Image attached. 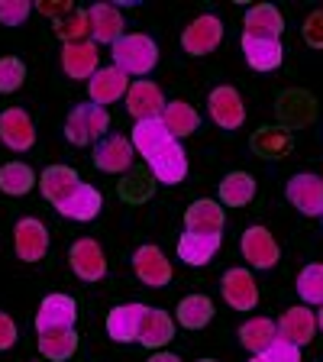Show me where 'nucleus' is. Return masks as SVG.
<instances>
[{"instance_id": "f257e3e1", "label": "nucleus", "mask_w": 323, "mask_h": 362, "mask_svg": "<svg viewBox=\"0 0 323 362\" xmlns=\"http://www.w3.org/2000/svg\"><path fill=\"white\" fill-rule=\"evenodd\" d=\"M110 52H113V65L120 68L127 78H143L158 65V45L146 33H123L110 45Z\"/></svg>"}, {"instance_id": "f03ea898", "label": "nucleus", "mask_w": 323, "mask_h": 362, "mask_svg": "<svg viewBox=\"0 0 323 362\" xmlns=\"http://www.w3.org/2000/svg\"><path fill=\"white\" fill-rule=\"evenodd\" d=\"M110 129V113L98 104H78L71 107V113L65 117V139L71 146H90L100 143Z\"/></svg>"}, {"instance_id": "7ed1b4c3", "label": "nucleus", "mask_w": 323, "mask_h": 362, "mask_svg": "<svg viewBox=\"0 0 323 362\" xmlns=\"http://www.w3.org/2000/svg\"><path fill=\"white\" fill-rule=\"evenodd\" d=\"M223 42V23L213 13H201L181 30V49L188 55H211Z\"/></svg>"}, {"instance_id": "20e7f679", "label": "nucleus", "mask_w": 323, "mask_h": 362, "mask_svg": "<svg viewBox=\"0 0 323 362\" xmlns=\"http://www.w3.org/2000/svg\"><path fill=\"white\" fill-rule=\"evenodd\" d=\"M240 249H242V259H246L252 269H259V272L275 269L278 259H281L278 240H275L265 226H249L246 233L240 236Z\"/></svg>"}, {"instance_id": "39448f33", "label": "nucleus", "mask_w": 323, "mask_h": 362, "mask_svg": "<svg viewBox=\"0 0 323 362\" xmlns=\"http://www.w3.org/2000/svg\"><path fill=\"white\" fill-rule=\"evenodd\" d=\"M207 113L220 129H240L246 123V104H242V94L230 84H220L207 94Z\"/></svg>"}, {"instance_id": "423d86ee", "label": "nucleus", "mask_w": 323, "mask_h": 362, "mask_svg": "<svg viewBox=\"0 0 323 362\" xmlns=\"http://www.w3.org/2000/svg\"><path fill=\"white\" fill-rule=\"evenodd\" d=\"M220 291H223V301L230 304L233 310L240 314H249V310H256L259 304V285L252 279V272L249 269H226L223 279H220Z\"/></svg>"}, {"instance_id": "0eeeda50", "label": "nucleus", "mask_w": 323, "mask_h": 362, "mask_svg": "<svg viewBox=\"0 0 323 362\" xmlns=\"http://www.w3.org/2000/svg\"><path fill=\"white\" fill-rule=\"evenodd\" d=\"M13 249L20 262H42L49 252V230L42 220L36 217H23L13 226Z\"/></svg>"}, {"instance_id": "6e6552de", "label": "nucleus", "mask_w": 323, "mask_h": 362, "mask_svg": "<svg viewBox=\"0 0 323 362\" xmlns=\"http://www.w3.org/2000/svg\"><path fill=\"white\" fill-rule=\"evenodd\" d=\"M123 100H127V110L136 123L162 120V110H165V104H168L155 81H129V90Z\"/></svg>"}, {"instance_id": "1a4fd4ad", "label": "nucleus", "mask_w": 323, "mask_h": 362, "mask_svg": "<svg viewBox=\"0 0 323 362\" xmlns=\"http://www.w3.org/2000/svg\"><path fill=\"white\" fill-rule=\"evenodd\" d=\"M78 304L68 294H49L42 298L36 310V333H55V330H75Z\"/></svg>"}, {"instance_id": "9d476101", "label": "nucleus", "mask_w": 323, "mask_h": 362, "mask_svg": "<svg viewBox=\"0 0 323 362\" xmlns=\"http://www.w3.org/2000/svg\"><path fill=\"white\" fill-rule=\"evenodd\" d=\"M146 162H149V172L158 185L172 188V185H181V181L188 178V156H184L178 139H172V143H165L158 152H152Z\"/></svg>"}, {"instance_id": "9b49d317", "label": "nucleus", "mask_w": 323, "mask_h": 362, "mask_svg": "<svg viewBox=\"0 0 323 362\" xmlns=\"http://www.w3.org/2000/svg\"><path fill=\"white\" fill-rule=\"evenodd\" d=\"M288 201L294 211H301L304 217H323V178L314 172H301L288 181L285 188Z\"/></svg>"}, {"instance_id": "f8f14e48", "label": "nucleus", "mask_w": 323, "mask_h": 362, "mask_svg": "<svg viewBox=\"0 0 323 362\" xmlns=\"http://www.w3.org/2000/svg\"><path fill=\"white\" fill-rule=\"evenodd\" d=\"M133 272L146 288H165L175 275L168 256L158 246H152V243H146V246H139L133 252Z\"/></svg>"}, {"instance_id": "ddd939ff", "label": "nucleus", "mask_w": 323, "mask_h": 362, "mask_svg": "<svg viewBox=\"0 0 323 362\" xmlns=\"http://www.w3.org/2000/svg\"><path fill=\"white\" fill-rule=\"evenodd\" d=\"M68 265L75 272V279L81 281H100L107 275V256L98 240H75L68 249Z\"/></svg>"}, {"instance_id": "4468645a", "label": "nucleus", "mask_w": 323, "mask_h": 362, "mask_svg": "<svg viewBox=\"0 0 323 362\" xmlns=\"http://www.w3.org/2000/svg\"><path fill=\"white\" fill-rule=\"evenodd\" d=\"M0 143L13 152H26L36 146V123L23 107H7L0 113Z\"/></svg>"}, {"instance_id": "2eb2a0df", "label": "nucleus", "mask_w": 323, "mask_h": 362, "mask_svg": "<svg viewBox=\"0 0 323 362\" xmlns=\"http://www.w3.org/2000/svg\"><path fill=\"white\" fill-rule=\"evenodd\" d=\"M127 90H129V78L123 75L117 65H100L98 71H94V78L88 81V98L90 104H98V107H110L117 104V100L127 98Z\"/></svg>"}, {"instance_id": "dca6fc26", "label": "nucleus", "mask_w": 323, "mask_h": 362, "mask_svg": "<svg viewBox=\"0 0 323 362\" xmlns=\"http://www.w3.org/2000/svg\"><path fill=\"white\" fill-rule=\"evenodd\" d=\"M136 162V149L127 136H104L94 143V165L107 175H123Z\"/></svg>"}, {"instance_id": "f3484780", "label": "nucleus", "mask_w": 323, "mask_h": 362, "mask_svg": "<svg viewBox=\"0 0 323 362\" xmlns=\"http://www.w3.org/2000/svg\"><path fill=\"white\" fill-rule=\"evenodd\" d=\"M98 68H100V52L90 39L65 42V49H61V71H65L71 81H90Z\"/></svg>"}, {"instance_id": "a211bd4d", "label": "nucleus", "mask_w": 323, "mask_h": 362, "mask_svg": "<svg viewBox=\"0 0 323 362\" xmlns=\"http://www.w3.org/2000/svg\"><path fill=\"white\" fill-rule=\"evenodd\" d=\"M281 33H285V16L275 4H252L242 16V36L281 39Z\"/></svg>"}, {"instance_id": "6ab92c4d", "label": "nucleus", "mask_w": 323, "mask_h": 362, "mask_svg": "<svg viewBox=\"0 0 323 362\" xmlns=\"http://www.w3.org/2000/svg\"><path fill=\"white\" fill-rule=\"evenodd\" d=\"M275 324H278L281 339H291L294 346L301 349V346H307L317 333V310H310L307 304H298V308H288Z\"/></svg>"}, {"instance_id": "aec40b11", "label": "nucleus", "mask_w": 323, "mask_h": 362, "mask_svg": "<svg viewBox=\"0 0 323 362\" xmlns=\"http://www.w3.org/2000/svg\"><path fill=\"white\" fill-rule=\"evenodd\" d=\"M226 223V211L220 201H211V197H201L184 211V230L188 233H201V236H213L223 233Z\"/></svg>"}, {"instance_id": "412c9836", "label": "nucleus", "mask_w": 323, "mask_h": 362, "mask_svg": "<svg viewBox=\"0 0 323 362\" xmlns=\"http://www.w3.org/2000/svg\"><path fill=\"white\" fill-rule=\"evenodd\" d=\"M78 185H81V178H78L75 168H68V165H49L39 175V191H42V197L49 204H55V207H61L68 197L75 194Z\"/></svg>"}, {"instance_id": "4be33fe9", "label": "nucleus", "mask_w": 323, "mask_h": 362, "mask_svg": "<svg viewBox=\"0 0 323 362\" xmlns=\"http://www.w3.org/2000/svg\"><path fill=\"white\" fill-rule=\"evenodd\" d=\"M146 310H149L146 304H117L107 314V333H110V339H117V343H136Z\"/></svg>"}, {"instance_id": "5701e85b", "label": "nucleus", "mask_w": 323, "mask_h": 362, "mask_svg": "<svg viewBox=\"0 0 323 362\" xmlns=\"http://www.w3.org/2000/svg\"><path fill=\"white\" fill-rule=\"evenodd\" d=\"M88 26H90V42L113 45L123 36V13L113 4H94L88 7Z\"/></svg>"}, {"instance_id": "b1692460", "label": "nucleus", "mask_w": 323, "mask_h": 362, "mask_svg": "<svg viewBox=\"0 0 323 362\" xmlns=\"http://www.w3.org/2000/svg\"><path fill=\"white\" fill-rule=\"evenodd\" d=\"M220 246H223V233L201 236V233H188V230H184V236H178V259L184 265L201 269V265H207L217 256Z\"/></svg>"}, {"instance_id": "393cba45", "label": "nucleus", "mask_w": 323, "mask_h": 362, "mask_svg": "<svg viewBox=\"0 0 323 362\" xmlns=\"http://www.w3.org/2000/svg\"><path fill=\"white\" fill-rule=\"evenodd\" d=\"M242 55H246L249 68H256V71H275V68L285 62V45H281V39L242 36Z\"/></svg>"}, {"instance_id": "a878e982", "label": "nucleus", "mask_w": 323, "mask_h": 362, "mask_svg": "<svg viewBox=\"0 0 323 362\" xmlns=\"http://www.w3.org/2000/svg\"><path fill=\"white\" fill-rule=\"evenodd\" d=\"M175 339V320L172 314H165L162 308H149L143 317V327H139V339L136 343H143L146 349H165L168 343Z\"/></svg>"}, {"instance_id": "bb28decb", "label": "nucleus", "mask_w": 323, "mask_h": 362, "mask_svg": "<svg viewBox=\"0 0 323 362\" xmlns=\"http://www.w3.org/2000/svg\"><path fill=\"white\" fill-rule=\"evenodd\" d=\"M100 207H104V197H100V191L94 188V185H78V191L71 197H68L65 204L59 207V214L65 220H78V223H88V220H94L100 214Z\"/></svg>"}, {"instance_id": "cd10ccee", "label": "nucleus", "mask_w": 323, "mask_h": 362, "mask_svg": "<svg viewBox=\"0 0 323 362\" xmlns=\"http://www.w3.org/2000/svg\"><path fill=\"white\" fill-rule=\"evenodd\" d=\"M275 339H278V324L271 317H249L240 324V343L252 356H262Z\"/></svg>"}, {"instance_id": "c85d7f7f", "label": "nucleus", "mask_w": 323, "mask_h": 362, "mask_svg": "<svg viewBox=\"0 0 323 362\" xmlns=\"http://www.w3.org/2000/svg\"><path fill=\"white\" fill-rule=\"evenodd\" d=\"M249 146L259 158H285L294 149V136L285 127H259L249 139Z\"/></svg>"}, {"instance_id": "c756f323", "label": "nucleus", "mask_w": 323, "mask_h": 362, "mask_svg": "<svg viewBox=\"0 0 323 362\" xmlns=\"http://www.w3.org/2000/svg\"><path fill=\"white\" fill-rule=\"evenodd\" d=\"M162 123H165V129H168L172 139H184V136L197 133V127H201V113H197L188 100H168L165 110H162Z\"/></svg>"}, {"instance_id": "7c9ffc66", "label": "nucleus", "mask_w": 323, "mask_h": 362, "mask_svg": "<svg viewBox=\"0 0 323 362\" xmlns=\"http://www.w3.org/2000/svg\"><path fill=\"white\" fill-rule=\"evenodd\" d=\"M129 143H133L136 156L149 158L152 152H158L165 143H172V136H168V129H165V123H162V120H143V123H136V127H133Z\"/></svg>"}, {"instance_id": "2f4dec72", "label": "nucleus", "mask_w": 323, "mask_h": 362, "mask_svg": "<svg viewBox=\"0 0 323 362\" xmlns=\"http://www.w3.org/2000/svg\"><path fill=\"white\" fill-rule=\"evenodd\" d=\"M178 324L184 330H204V327L213 320V301L207 294H188L178 301Z\"/></svg>"}, {"instance_id": "473e14b6", "label": "nucleus", "mask_w": 323, "mask_h": 362, "mask_svg": "<svg viewBox=\"0 0 323 362\" xmlns=\"http://www.w3.org/2000/svg\"><path fill=\"white\" fill-rule=\"evenodd\" d=\"M256 197V178L249 172H230L220 181V204L223 207H246Z\"/></svg>"}, {"instance_id": "72a5a7b5", "label": "nucleus", "mask_w": 323, "mask_h": 362, "mask_svg": "<svg viewBox=\"0 0 323 362\" xmlns=\"http://www.w3.org/2000/svg\"><path fill=\"white\" fill-rule=\"evenodd\" d=\"M78 337L75 330H55V333H39V353L45 362H65L78 353Z\"/></svg>"}, {"instance_id": "f704fd0d", "label": "nucleus", "mask_w": 323, "mask_h": 362, "mask_svg": "<svg viewBox=\"0 0 323 362\" xmlns=\"http://www.w3.org/2000/svg\"><path fill=\"white\" fill-rule=\"evenodd\" d=\"M33 185H39V178L33 175V168L26 162H7L0 165V191L10 197H23L30 194Z\"/></svg>"}, {"instance_id": "c9c22d12", "label": "nucleus", "mask_w": 323, "mask_h": 362, "mask_svg": "<svg viewBox=\"0 0 323 362\" xmlns=\"http://www.w3.org/2000/svg\"><path fill=\"white\" fill-rule=\"evenodd\" d=\"M298 294L307 308H323V262H310L298 275Z\"/></svg>"}, {"instance_id": "e433bc0d", "label": "nucleus", "mask_w": 323, "mask_h": 362, "mask_svg": "<svg viewBox=\"0 0 323 362\" xmlns=\"http://www.w3.org/2000/svg\"><path fill=\"white\" fill-rule=\"evenodd\" d=\"M52 26H55V36H59L61 42H81V39L90 33V26H88V10L71 7L65 16H61V20H55Z\"/></svg>"}, {"instance_id": "4c0bfd02", "label": "nucleus", "mask_w": 323, "mask_h": 362, "mask_svg": "<svg viewBox=\"0 0 323 362\" xmlns=\"http://www.w3.org/2000/svg\"><path fill=\"white\" fill-rule=\"evenodd\" d=\"M26 81V65L16 55H4L0 59V94H13Z\"/></svg>"}, {"instance_id": "58836bf2", "label": "nucleus", "mask_w": 323, "mask_h": 362, "mask_svg": "<svg viewBox=\"0 0 323 362\" xmlns=\"http://www.w3.org/2000/svg\"><path fill=\"white\" fill-rule=\"evenodd\" d=\"M30 0H0V23L4 26H20L30 16Z\"/></svg>"}, {"instance_id": "ea45409f", "label": "nucleus", "mask_w": 323, "mask_h": 362, "mask_svg": "<svg viewBox=\"0 0 323 362\" xmlns=\"http://www.w3.org/2000/svg\"><path fill=\"white\" fill-rule=\"evenodd\" d=\"M262 359L265 362H301V349L294 346L291 339H275L269 349L262 353Z\"/></svg>"}, {"instance_id": "a19ab883", "label": "nucleus", "mask_w": 323, "mask_h": 362, "mask_svg": "<svg viewBox=\"0 0 323 362\" xmlns=\"http://www.w3.org/2000/svg\"><path fill=\"white\" fill-rule=\"evenodd\" d=\"M304 42L310 49H323V10H314V13L304 20Z\"/></svg>"}, {"instance_id": "79ce46f5", "label": "nucleus", "mask_w": 323, "mask_h": 362, "mask_svg": "<svg viewBox=\"0 0 323 362\" xmlns=\"http://www.w3.org/2000/svg\"><path fill=\"white\" fill-rule=\"evenodd\" d=\"M16 337H20V333H16L13 317L0 310V353H7V349H13V346H16Z\"/></svg>"}, {"instance_id": "37998d69", "label": "nucleus", "mask_w": 323, "mask_h": 362, "mask_svg": "<svg viewBox=\"0 0 323 362\" xmlns=\"http://www.w3.org/2000/svg\"><path fill=\"white\" fill-rule=\"evenodd\" d=\"M75 7V4H68V0H42V4H36V10L42 16H49V20H61V16L68 13V10Z\"/></svg>"}, {"instance_id": "c03bdc74", "label": "nucleus", "mask_w": 323, "mask_h": 362, "mask_svg": "<svg viewBox=\"0 0 323 362\" xmlns=\"http://www.w3.org/2000/svg\"><path fill=\"white\" fill-rule=\"evenodd\" d=\"M149 362H181V356L168 353V349H158V353H152V356H149Z\"/></svg>"}, {"instance_id": "a18cd8bd", "label": "nucleus", "mask_w": 323, "mask_h": 362, "mask_svg": "<svg viewBox=\"0 0 323 362\" xmlns=\"http://www.w3.org/2000/svg\"><path fill=\"white\" fill-rule=\"evenodd\" d=\"M317 330H320V333H323V308H320V310H317Z\"/></svg>"}, {"instance_id": "49530a36", "label": "nucleus", "mask_w": 323, "mask_h": 362, "mask_svg": "<svg viewBox=\"0 0 323 362\" xmlns=\"http://www.w3.org/2000/svg\"><path fill=\"white\" fill-rule=\"evenodd\" d=\"M249 362H265V359H262V356H252V359H249Z\"/></svg>"}, {"instance_id": "de8ad7c7", "label": "nucleus", "mask_w": 323, "mask_h": 362, "mask_svg": "<svg viewBox=\"0 0 323 362\" xmlns=\"http://www.w3.org/2000/svg\"><path fill=\"white\" fill-rule=\"evenodd\" d=\"M197 362H217V359H197Z\"/></svg>"}, {"instance_id": "09e8293b", "label": "nucleus", "mask_w": 323, "mask_h": 362, "mask_svg": "<svg viewBox=\"0 0 323 362\" xmlns=\"http://www.w3.org/2000/svg\"><path fill=\"white\" fill-rule=\"evenodd\" d=\"M39 362H45V359H39Z\"/></svg>"}, {"instance_id": "8fccbe9b", "label": "nucleus", "mask_w": 323, "mask_h": 362, "mask_svg": "<svg viewBox=\"0 0 323 362\" xmlns=\"http://www.w3.org/2000/svg\"><path fill=\"white\" fill-rule=\"evenodd\" d=\"M320 178H323V175H320Z\"/></svg>"}, {"instance_id": "3c124183", "label": "nucleus", "mask_w": 323, "mask_h": 362, "mask_svg": "<svg viewBox=\"0 0 323 362\" xmlns=\"http://www.w3.org/2000/svg\"><path fill=\"white\" fill-rule=\"evenodd\" d=\"M320 220H323V217H320Z\"/></svg>"}]
</instances>
